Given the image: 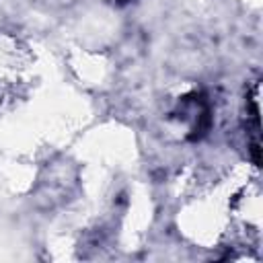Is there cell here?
Instances as JSON below:
<instances>
[{
  "label": "cell",
  "mask_w": 263,
  "mask_h": 263,
  "mask_svg": "<svg viewBox=\"0 0 263 263\" xmlns=\"http://www.w3.org/2000/svg\"><path fill=\"white\" fill-rule=\"evenodd\" d=\"M119 2H121V4H125V2H129V0H119Z\"/></svg>",
  "instance_id": "1"
}]
</instances>
